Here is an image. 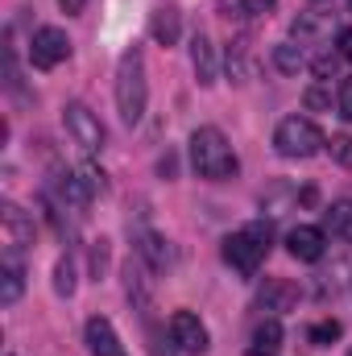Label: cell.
Here are the masks:
<instances>
[{
	"instance_id": "obj_9",
	"label": "cell",
	"mask_w": 352,
	"mask_h": 356,
	"mask_svg": "<svg viewBox=\"0 0 352 356\" xmlns=\"http://www.w3.org/2000/svg\"><path fill=\"white\" fill-rule=\"evenodd\" d=\"M253 307L257 311H269V319H278V315H286V311L298 307V286L290 277H265V286L257 290V302Z\"/></svg>"
},
{
	"instance_id": "obj_4",
	"label": "cell",
	"mask_w": 352,
	"mask_h": 356,
	"mask_svg": "<svg viewBox=\"0 0 352 356\" xmlns=\"http://www.w3.org/2000/svg\"><path fill=\"white\" fill-rule=\"evenodd\" d=\"M328 145V137L319 133V124L315 120H307V116H286L278 129H273V149L282 154V158H315L319 149Z\"/></svg>"
},
{
	"instance_id": "obj_17",
	"label": "cell",
	"mask_w": 352,
	"mask_h": 356,
	"mask_svg": "<svg viewBox=\"0 0 352 356\" xmlns=\"http://www.w3.org/2000/svg\"><path fill=\"white\" fill-rule=\"evenodd\" d=\"M278 353H282V323L278 319H265L262 327L253 332L245 356H278Z\"/></svg>"
},
{
	"instance_id": "obj_13",
	"label": "cell",
	"mask_w": 352,
	"mask_h": 356,
	"mask_svg": "<svg viewBox=\"0 0 352 356\" xmlns=\"http://www.w3.org/2000/svg\"><path fill=\"white\" fill-rule=\"evenodd\" d=\"M150 33H154L158 46H178V38H182V13H178V4H158L154 8Z\"/></svg>"
},
{
	"instance_id": "obj_27",
	"label": "cell",
	"mask_w": 352,
	"mask_h": 356,
	"mask_svg": "<svg viewBox=\"0 0 352 356\" xmlns=\"http://www.w3.org/2000/svg\"><path fill=\"white\" fill-rule=\"evenodd\" d=\"M303 104H307L311 112H323V108H332V91L323 88V83H311V88L303 91Z\"/></svg>"
},
{
	"instance_id": "obj_15",
	"label": "cell",
	"mask_w": 352,
	"mask_h": 356,
	"mask_svg": "<svg viewBox=\"0 0 352 356\" xmlns=\"http://www.w3.org/2000/svg\"><path fill=\"white\" fill-rule=\"evenodd\" d=\"M125 294H129V302H133L141 315L154 307V290H150V277H145V266H141V261H129V266H125Z\"/></svg>"
},
{
	"instance_id": "obj_28",
	"label": "cell",
	"mask_w": 352,
	"mask_h": 356,
	"mask_svg": "<svg viewBox=\"0 0 352 356\" xmlns=\"http://www.w3.org/2000/svg\"><path fill=\"white\" fill-rule=\"evenodd\" d=\"M104 269H108V241L99 236V241H91V273H95V282L104 277Z\"/></svg>"
},
{
	"instance_id": "obj_12",
	"label": "cell",
	"mask_w": 352,
	"mask_h": 356,
	"mask_svg": "<svg viewBox=\"0 0 352 356\" xmlns=\"http://www.w3.org/2000/svg\"><path fill=\"white\" fill-rule=\"evenodd\" d=\"M191 67H195V79H199L203 88H211V83L220 79L216 46H211V38H207V33H195V38H191Z\"/></svg>"
},
{
	"instance_id": "obj_23",
	"label": "cell",
	"mask_w": 352,
	"mask_h": 356,
	"mask_svg": "<svg viewBox=\"0 0 352 356\" xmlns=\"http://www.w3.org/2000/svg\"><path fill=\"white\" fill-rule=\"evenodd\" d=\"M54 294L58 298L75 294V266H71V257H58V266H54Z\"/></svg>"
},
{
	"instance_id": "obj_31",
	"label": "cell",
	"mask_w": 352,
	"mask_h": 356,
	"mask_svg": "<svg viewBox=\"0 0 352 356\" xmlns=\"http://www.w3.org/2000/svg\"><path fill=\"white\" fill-rule=\"evenodd\" d=\"M336 46H340V58H344V63H352V25H349V29H340Z\"/></svg>"
},
{
	"instance_id": "obj_26",
	"label": "cell",
	"mask_w": 352,
	"mask_h": 356,
	"mask_svg": "<svg viewBox=\"0 0 352 356\" xmlns=\"http://www.w3.org/2000/svg\"><path fill=\"white\" fill-rule=\"evenodd\" d=\"M328 149H332V158H336L344 170H352V137L349 133H336V137L328 141Z\"/></svg>"
},
{
	"instance_id": "obj_29",
	"label": "cell",
	"mask_w": 352,
	"mask_h": 356,
	"mask_svg": "<svg viewBox=\"0 0 352 356\" xmlns=\"http://www.w3.org/2000/svg\"><path fill=\"white\" fill-rule=\"evenodd\" d=\"M79 178L88 182V191H91V195H99V191H104V175H99L95 166H83V170H79Z\"/></svg>"
},
{
	"instance_id": "obj_21",
	"label": "cell",
	"mask_w": 352,
	"mask_h": 356,
	"mask_svg": "<svg viewBox=\"0 0 352 356\" xmlns=\"http://www.w3.org/2000/svg\"><path fill=\"white\" fill-rule=\"evenodd\" d=\"M273 67H278L282 75H298V71L307 67V54H303V46H294V42H282V46H273Z\"/></svg>"
},
{
	"instance_id": "obj_16",
	"label": "cell",
	"mask_w": 352,
	"mask_h": 356,
	"mask_svg": "<svg viewBox=\"0 0 352 356\" xmlns=\"http://www.w3.org/2000/svg\"><path fill=\"white\" fill-rule=\"evenodd\" d=\"M25 290V269L17 261V253H4V266H0V307H13Z\"/></svg>"
},
{
	"instance_id": "obj_22",
	"label": "cell",
	"mask_w": 352,
	"mask_h": 356,
	"mask_svg": "<svg viewBox=\"0 0 352 356\" xmlns=\"http://www.w3.org/2000/svg\"><path fill=\"white\" fill-rule=\"evenodd\" d=\"M249 67H253V63H249V42L241 38V42L228 46V75H232L237 83H245V79H249Z\"/></svg>"
},
{
	"instance_id": "obj_32",
	"label": "cell",
	"mask_w": 352,
	"mask_h": 356,
	"mask_svg": "<svg viewBox=\"0 0 352 356\" xmlns=\"http://www.w3.org/2000/svg\"><path fill=\"white\" fill-rule=\"evenodd\" d=\"M58 8H63L67 17H75V13H83V8H88V0H58Z\"/></svg>"
},
{
	"instance_id": "obj_7",
	"label": "cell",
	"mask_w": 352,
	"mask_h": 356,
	"mask_svg": "<svg viewBox=\"0 0 352 356\" xmlns=\"http://www.w3.org/2000/svg\"><path fill=\"white\" fill-rule=\"evenodd\" d=\"M0 232H4V249H8V253L29 249V245H33V236H38L33 216H29L25 207H17L13 199H4V203H0Z\"/></svg>"
},
{
	"instance_id": "obj_19",
	"label": "cell",
	"mask_w": 352,
	"mask_h": 356,
	"mask_svg": "<svg viewBox=\"0 0 352 356\" xmlns=\"http://www.w3.org/2000/svg\"><path fill=\"white\" fill-rule=\"evenodd\" d=\"M220 13L228 21H262L273 13V0H220Z\"/></svg>"
},
{
	"instance_id": "obj_25",
	"label": "cell",
	"mask_w": 352,
	"mask_h": 356,
	"mask_svg": "<svg viewBox=\"0 0 352 356\" xmlns=\"http://www.w3.org/2000/svg\"><path fill=\"white\" fill-rule=\"evenodd\" d=\"M340 336H344V323L340 319H323V323L311 327V344H336Z\"/></svg>"
},
{
	"instance_id": "obj_11",
	"label": "cell",
	"mask_w": 352,
	"mask_h": 356,
	"mask_svg": "<svg viewBox=\"0 0 352 356\" xmlns=\"http://www.w3.org/2000/svg\"><path fill=\"white\" fill-rule=\"evenodd\" d=\"M83 340H88L91 356H129L125 344H120V336H116V327H112V319H104V315H91L88 319Z\"/></svg>"
},
{
	"instance_id": "obj_1",
	"label": "cell",
	"mask_w": 352,
	"mask_h": 356,
	"mask_svg": "<svg viewBox=\"0 0 352 356\" xmlns=\"http://www.w3.org/2000/svg\"><path fill=\"white\" fill-rule=\"evenodd\" d=\"M191 166H195V175L207 178V182H224V178H232L241 170L228 137L216 124H199L191 133Z\"/></svg>"
},
{
	"instance_id": "obj_18",
	"label": "cell",
	"mask_w": 352,
	"mask_h": 356,
	"mask_svg": "<svg viewBox=\"0 0 352 356\" xmlns=\"http://www.w3.org/2000/svg\"><path fill=\"white\" fill-rule=\"evenodd\" d=\"M323 232H332L336 241H349L352 245V199H336L323 211Z\"/></svg>"
},
{
	"instance_id": "obj_33",
	"label": "cell",
	"mask_w": 352,
	"mask_h": 356,
	"mask_svg": "<svg viewBox=\"0 0 352 356\" xmlns=\"http://www.w3.org/2000/svg\"><path fill=\"white\" fill-rule=\"evenodd\" d=\"M349 8H352V0H349Z\"/></svg>"
},
{
	"instance_id": "obj_5",
	"label": "cell",
	"mask_w": 352,
	"mask_h": 356,
	"mask_svg": "<svg viewBox=\"0 0 352 356\" xmlns=\"http://www.w3.org/2000/svg\"><path fill=\"white\" fill-rule=\"evenodd\" d=\"M63 124H67L71 141H75L83 154H99V149H104V124H99V116L91 112L88 104H67V108H63Z\"/></svg>"
},
{
	"instance_id": "obj_8",
	"label": "cell",
	"mask_w": 352,
	"mask_h": 356,
	"mask_svg": "<svg viewBox=\"0 0 352 356\" xmlns=\"http://www.w3.org/2000/svg\"><path fill=\"white\" fill-rule=\"evenodd\" d=\"M67 54H71V42H67V33L58 25H42L33 33V42H29V58L42 71H54L58 63H67Z\"/></svg>"
},
{
	"instance_id": "obj_10",
	"label": "cell",
	"mask_w": 352,
	"mask_h": 356,
	"mask_svg": "<svg viewBox=\"0 0 352 356\" xmlns=\"http://www.w3.org/2000/svg\"><path fill=\"white\" fill-rule=\"evenodd\" d=\"M286 249H290L294 261H319L328 253V232L315 228V224H298V228H290Z\"/></svg>"
},
{
	"instance_id": "obj_20",
	"label": "cell",
	"mask_w": 352,
	"mask_h": 356,
	"mask_svg": "<svg viewBox=\"0 0 352 356\" xmlns=\"http://www.w3.org/2000/svg\"><path fill=\"white\" fill-rule=\"evenodd\" d=\"M290 33H294L298 42L328 38V33H332V17H328V13H298V17H294V25H290Z\"/></svg>"
},
{
	"instance_id": "obj_24",
	"label": "cell",
	"mask_w": 352,
	"mask_h": 356,
	"mask_svg": "<svg viewBox=\"0 0 352 356\" xmlns=\"http://www.w3.org/2000/svg\"><path fill=\"white\" fill-rule=\"evenodd\" d=\"M340 63H344V58H340V50H336V54H319V58L311 63V75H315L319 83H332V79H336V71H340Z\"/></svg>"
},
{
	"instance_id": "obj_3",
	"label": "cell",
	"mask_w": 352,
	"mask_h": 356,
	"mask_svg": "<svg viewBox=\"0 0 352 356\" xmlns=\"http://www.w3.org/2000/svg\"><path fill=\"white\" fill-rule=\"evenodd\" d=\"M269 245H273V228L257 220V224H249V228H241V232H232V236L224 241V261L237 269V273L253 277V273L262 269Z\"/></svg>"
},
{
	"instance_id": "obj_2",
	"label": "cell",
	"mask_w": 352,
	"mask_h": 356,
	"mask_svg": "<svg viewBox=\"0 0 352 356\" xmlns=\"http://www.w3.org/2000/svg\"><path fill=\"white\" fill-rule=\"evenodd\" d=\"M150 104V79H145V54L133 46L116 63V112L125 124H141Z\"/></svg>"
},
{
	"instance_id": "obj_14",
	"label": "cell",
	"mask_w": 352,
	"mask_h": 356,
	"mask_svg": "<svg viewBox=\"0 0 352 356\" xmlns=\"http://www.w3.org/2000/svg\"><path fill=\"white\" fill-rule=\"evenodd\" d=\"M133 249H137V257H141L150 269H166L170 266V245H166L158 232H150V228H141V232L133 236Z\"/></svg>"
},
{
	"instance_id": "obj_30",
	"label": "cell",
	"mask_w": 352,
	"mask_h": 356,
	"mask_svg": "<svg viewBox=\"0 0 352 356\" xmlns=\"http://www.w3.org/2000/svg\"><path fill=\"white\" fill-rule=\"evenodd\" d=\"M336 99H340V116H344V120H352V79H344V83H340V95H336Z\"/></svg>"
},
{
	"instance_id": "obj_6",
	"label": "cell",
	"mask_w": 352,
	"mask_h": 356,
	"mask_svg": "<svg viewBox=\"0 0 352 356\" xmlns=\"http://www.w3.org/2000/svg\"><path fill=\"white\" fill-rule=\"evenodd\" d=\"M170 344L186 356H203L211 348V336H207V327L195 311H175L170 315Z\"/></svg>"
}]
</instances>
